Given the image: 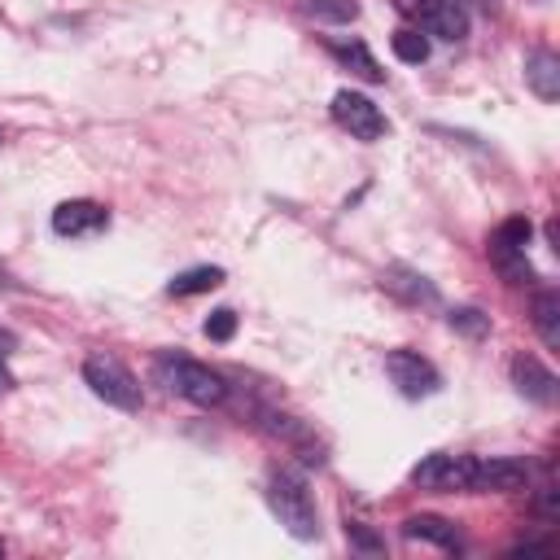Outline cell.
Listing matches in <instances>:
<instances>
[{"instance_id":"obj_26","label":"cell","mask_w":560,"mask_h":560,"mask_svg":"<svg viewBox=\"0 0 560 560\" xmlns=\"http://www.w3.org/2000/svg\"><path fill=\"white\" fill-rule=\"evenodd\" d=\"M0 289H18V280H13V276H9L4 267H0Z\"/></svg>"},{"instance_id":"obj_4","label":"cell","mask_w":560,"mask_h":560,"mask_svg":"<svg viewBox=\"0 0 560 560\" xmlns=\"http://www.w3.org/2000/svg\"><path fill=\"white\" fill-rule=\"evenodd\" d=\"M472 472H477V459L472 455H424L416 468H411V486L420 490H442V494H468L472 490Z\"/></svg>"},{"instance_id":"obj_17","label":"cell","mask_w":560,"mask_h":560,"mask_svg":"<svg viewBox=\"0 0 560 560\" xmlns=\"http://www.w3.org/2000/svg\"><path fill=\"white\" fill-rule=\"evenodd\" d=\"M219 284H223V267H188L166 289H171V298H192V293H210Z\"/></svg>"},{"instance_id":"obj_1","label":"cell","mask_w":560,"mask_h":560,"mask_svg":"<svg viewBox=\"0 0 560 560\" xmlns=\"http://www.w3.org/2000/svg\"><path fill=\"white\" fill-rule=\"evenodd\" d=\"M267 503L271 512L280 516V525L293 534V538H315L319 534V516H315V499L306 490V481L289 468H276L271 481H267Z\"/></svg>"},{"instance_id":"obj_8","label":"cell","mask_w":560,"mask_h":560,"mask_svg":"<svg viewBox=\"0 0 560 560\" xmlns=\"http://www.w3.org/2000/svg\"><path fill=\"white\" fill-rule=\"evenodd\" d=\"M525 481H529V468L521 459H477L468 494H516L525 490Z\"/></svg>"},{"instance_id":"obj_22","label":"cell","mask_w":560,"mask_h":560,"mask_svg":"<svg viewBox=\"0 0 560 560\" xmlns=\"http://www.w3.org/2000/svg\"><path fill=\"white\" fill-rule=\"evenodd\" d=\"M350 538H354V547H363V551H381V538L368 534L363 525H350Z\"/></svg>"},{"instance_id":"obj_13","label":"cell","mask_w":560,"mask_h":560,"mask_svg":"<svg viewBox=\"0 0 560 560\" xmlns=\"http://www.w3.org/2000/svg\"><path fill=\"white\" fill-rule=\"evenodd\" d=\"M402 534H407V538H424V542H438L442 551H459V529H455L446 516H433V512L407 516V521H402Z\"/></svg>"},{"instance_id":"obj_23","label":"cell","mask_w":560,"mask_h":560,"mask_svg":"<svg viewBox=\"0 0 560 560\" xmlns=\"http://www.w3.org/2000/svg\"><path fill=\"white\" fill-rule=\"evenodd\" d=\"M424 4H429V0H394V9H398L402 18H411V22H420V13H424Z\"/></svg>"},{"instance_id":"obj_21","label":"cell","mask_w":560,"mask_h":560,"mask_svg":"<svg viewBox=\"0 0 560 560\" xmlns=\"http://www.w3.org/2000/svg\"><path fill=\"white\" fill-rule=\"evenodd\" d=\"M232 332H236V315H232L228 306H223V311H214V315L206 319V337H210V341H228Z\"/></svg>"},{"instance_id":"obj_27","label":"cell","mask_w":560,"mask_h":560,"mask_svg":"<svg viewBox=\"0 0 560 560\" xmlns=\"http://www.w3.org/2000/svg\"><path fill=\"white\" fill-rule=\"evenodd\" d=\"M0 551H4V547H0Z\"/></svg>"},{"instance_id":"obj_18","label":"cell","mask_w":560,"mask_h":560,"mask_svg":"<svg viewBox=\"0 0 560 560\" xmlns=\"http://www.w3.org/2000/svg\"><path fill=\"white\" fill-rule=\"evenodd\" d=\"M302 13H311L315 22H354L359 18V0H298Z\"/></svg>"},{"instance_id":"obj_12","label":"cell","mask_w":560,"mask_h":560,"mask_svg":"<svg viewBox=\"0 0 560 560\" xmlns=\"http://www.w3.org/2000/svg\"><path fill=\"white\" fill-rule=\"evenodd\" d=\"M525 83L538 101H556L560 96V57L547 52V48H534L525 57Z\"/></svg>"},{"instance_id":"obj_11","label":"cell","mask_w":560,"mask_h":560,"mask_svg":"<svg viewBox=\"0 0 560 560\" xmlns=\"http://www.w3.org/2000/svg\"><path fill=\"white\" fill-rule=\"evenodd\" d=\"M420 26H424L429 35H438V39L459 44V39L468 35V13H464L459 0H429L424 13H420Z\"/></svg>"},{"instance_id":"obj_5","label":"cell","mask_w":560,"mask_h":560,"mask_svg":"<svg viewBox=\"0 0 560 560\" xmlns=\"http://www.w3.org/2000/svg\"><path fill=\"white\" fill-rule=\"evenodd\" d=\"M529 219H503L499 228H494V236H490V262L503 271V280H512V284H521V280H529L534 276V267H529V258H525V245H529Z\"/></svg>"},{"instance_id":"obj_15","label":"cell","mask_w":560,"mask_h":560,"mask_svg":"<svg viewBox=\"0 0 560 560\" xmlns=\"http://www.w3.org/2000/svg\"><path fill=\"white\" fill-rule=\"evenodd\" d=\"M381 284H385L394 298L411 302V306H433V302H438V289H433L424 276H416V271H402V267L385 271V276H381Z\"/></svg>"},{"instance_id":"obj_7","label":"cell","mask_w":560,"mask_h":560,"mask_svg":"<svg viewBox=\"0 0 560 560\" xmlns=\"http://www.w3.org/2000/svg\"><path fill=\"white\" fill-rule=\"evenodd\" d=\"M332 118H337L354 140H381V136L389 131L385 114H381L363 92H350V88H341V92L332 96Z\"/></svg>"},{"instance_id":"obj_9","label":"cell","mask_w":560,"mask_h":560,"mask_svg":"<svg viewBox=\"0 0 560 560\" xmlns=\"http://www.w3.org/2000/svg\"><path fill=\"white\" fill-rule=\"evenodd\" d=\"M109 223L105 206L101 201H88V197H74V201H61L52 210V232L57 236H92Z\"/></svg>"},{"instance_id":"obj_14","label":"cell","mask_w":560,"mask_h":560,"mask_svg":"<svg viewBox=\"0 0 560 560\" xmlns=\"http://www.w3.org/2000/svg\"><path fill=\"white\" fill-rule=\"evenodd\" d=\"M328 52H332L346 70H354L359 79H368V83H381V79H385V70L376 66V57L368 52L363 39H328Z\"/></svg>"},{"instance_id":"obj_25","label":"cell","mask_w":560,"mask_h":560,"mask_svg":"<svg viewBox=\"0 0 560 560\" xmlns=\"http://www.w3.org/2000/svg\"><path fill=\"white\" fill-rule=\"evenodd\" d=\"M13 385V376H9V368H4V354H0V389H9Z\"/></svg>"},{"instance_id":"obj_16","label":"cell","mask_w":560,"mask_h":560,"mask_svg":"<svg viewBox=\"0 0 560 560\" xmlns=\"http://www.w3.org/2000/svg\"><path fill=\"white\" fill-rule=\"evenodd\" d=\"M529 315H534V328H538L542 346H547V350H560V293H556V289H542V293L534 298Z\"/></svg>"},{"instance_id":"obj_6","label":"cell","mask_w":560,"mask_h":560,"mask_svg":"<svg viewBox=\"0 0 560 560\" xmlns=\"http://www.w3.org/2000/svg\"><path fill=\"white\" fill-rule=\"evenodd\" d=\"M385 372H389V381L398 385V394H407V398H429V394H438V385H442L438 368H433L424 354H416V350H389V354H385Z\"/></svg>"},{"instance_id":"obj_19","label":"cell","mask_w":560,"mask_h":560,"mask_svg":"<svg viewBox=\"0 0 560 560\" xmlns=\"http://www.w3.org/2000/svg\"><path fill=\"white\" fill-rule=\"evenodd\" d=\"M389 48H394V57H398V61H407V66H420V61L429 57V39H424L420 31H411V26H402V31H394V39H389Z\"/></svg>"},{"instance_id":"obj_2","label":"cell","mask_w":560,"mask_h":560,"mask_svg":"<svg viewBox=\"0 0 560 560\" xmlns=\"http://www.w3.org/2000/svg\"><path fill=\"white\" fill-rule=\"evenodd\" d=\"M158 376L166 381L171 394L197 402V407H219L228 398V381L219 372H210L206 363L197 359H184V354H162L158 359Z\"/></svg>"},{"instance_id":"obj_3","label":"cell","mask_w":560,"mask_h":560,"mask_svg":"<svg viewBox=\"0 0 560 560\" xmlns=\"http://www.w3.org/2000/svg\"><path fill=\"white\" fill-rule=\"evenodd\" d=\"M83 381L96 398H105L118 411H140V381L114 359V354H88L83 359Z\"/></svg>"},{"instance_id":"obj_20","label":"cell","mask_w":560,"mask_h":560,"mask_svg":"<svg viewBox=\"0 0 560 560\" xmlns=\"http://www.w3.org/2000/svg\"><path fill=\"white\" fill-rule=\"evenodd\" d=\"M451 328H459V332H468V337H486L490 319H486L477 306H459V311H451Z\"/></svg>"},{"instance_id":"obj_24","label":"cell","mask_w":560,"mask_h":560,"mask_svg":"<svg viewBox=\"0 0 560 560\" xmlns=\"http://www.w3.org/2000/svg\"><path fill=\"white\" fill-rule=\"evenodd\" d=\"M9 350H13V332L0 328V354H9Z\"/></svg>"},{"instance_id":"obj_10","label":"cell","mask_w":560,"mask_h":560,"mask_svg":"<svg viewBox=\"0 0 560 560\" xmlns=\"http://www.w3.org/2000/svg\"><path fill=\"white\" fill-rule=\"evenodd\" d=\"M512 381H516V389H521L525 398H534V402H542V407L556 402V376H551V368H542L534 354H516V359H512Z\"/></svg>"}]
</instances>
